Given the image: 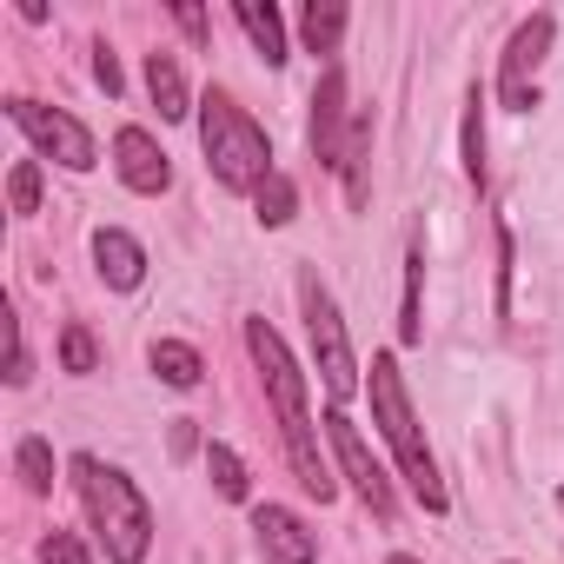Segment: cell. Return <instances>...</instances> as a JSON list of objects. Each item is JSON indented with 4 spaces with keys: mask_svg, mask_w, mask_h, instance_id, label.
Returning a JSON list of instances; mask_svg holds the SVG:
<instances>
[{
    "mask_svg": "<svg viewBox=\"0 0 564 564\" xmlns=\"http://www.w3.org/2000/svg\"><path fill=\"white\" fill-rule=\"evenodd\" d=\"M246 352H252V366H259V379H265L279 438H286V458H293V478H300L319 505H333L339 485H333V465L319 458V432H313V412H306V372L293 366L286 339H279L265 319H246Z\"/></svg>",
    "mask_w": 564,
    "mask_h": 564,
    "instance_id": "6da1fadb",
    "label": "cell"
},
{
    "mask_svg": "<svg viewBox=\"0 0 564 564\" xmlns=\"http://www.w3.org/2000/svg\"><path fill=\"white\" fill-rule=\"evenodd\" d=\"M74 491L87 505V524H94L107 564H147V551H153V505L140 498V485L120 465L80 452L74 458Z\"/></svg>",
    "mask_w": 564,
    "mask_h": 564,
    "instance_id": "7a4b0ae2",
    "label": "cell"
},
{
    "mask_svg": "<svg viewBox=\"0 0 564 564\" xmlns=\"http://www.w3.org/2000/svg\"><path fill=\"white\" fill-rule=\"evenodd\" d=\"M199 147H206V173H213L226 193H259V186L279 173L265 127H259L226 87H213V94L199 100Z\"/></svg>",
    "mask_w": 564,
    "mask_h": 564,
    "instance_id": "3957f363",
    "label": "cell"
},
{
    "mask_svg": "<svg viewBox=\"0 0 564 564\" xmlns=\"http://www.w3.org/2000/svg\"><path fill=\"white\" fill-rule=\"evenodd\" d=\"M372 419H379L386 445L399 452V471H405V485L419 491V505H425V511H445L452 498H445L438 458H432V445H425V432H419V412H412V399H405V372H399L392 352H372Z\"/></svg>",
    "mask_w": 564,
    "mask_h": 564,
    "instance_id": "277c9868",
    "label": "cell"
},
{
    "mask_svg": "<svg viewBox=\"0 0 564 564\" xmlns=\"http://www.w3.org/2000/svg\"><path fill=\"white\" fill-rule=\"evenodd\" d=\"M300 306H306V333H313V352H319V379L333 392V412L359 392V359H352V339H346V319H339V300L333 286L306 265L300 272Z\"/></svg>",
    "mask_w": 564,
    "mask_h": 564,
    "instance_id": "5b68a950",
    "label": "cell"
},
{
    "mask_svg": "<svg viewBox=\"0 0 564 564\" xmlns=\"http://www.w3.org/2000/svg\"><path fill=\"white\" fill-rule=\"evenodd\" d=\"M8 120L47 153V160H61L67 173H87L94 160H100V147H94V133L74 120V113H61V107H41V100H8Z\"/></svg>",
    "mask_w": 564,
    "mask_h": 564,
    "instance_id": "8992f818",
    "label": "cell"
},
{
    "mask_svg": "<svg viewBox=\"0 0 564 564\" xmlns=\"http://www.w3.org/2000/svg\"><path fill=\"white\" fill-rule=\"evenodd\" d=\"M551 34H557V21H551V14H531V21L511 34L505 67H498V94H505V107H511V113H531V107H538L531 74H538V61L551 54Z\"/></svg>",
    "mask_w": 564,
    "mask_h": 564,
    "instance_id": "52a82bcc",
    "label": "cell"
},
{
    "mask_svg": "<svg viewBox=\"0 0 564 564\" xmlns=\"http://www.w3.org/2000/svg\"><path fill=\"white\" fill-rule=\"evenodd\" d=\"M352 107H346V74L326 67L319 87H313V120H306V140H313V160L319 166H346V147H352Z\"/></svg>",
    "mask_w": 564,
    "mask_h": 564,
    "instance_id": "ba28073f",
    "label": "cell"
},
{
    "mask_svg": "<svg viewBox=\"0 0 564 564\" xmlns=\"http://www.w3.org/2000/svg\"><path fill=\"white\" fill-rule=\"evenodd\" d=\"M326 438H333V452H339V465H346L352 491L372 505V518H392V478H386V471H379V458L366 452L359 425H352L346 412H326Z\"/></svg>",
    "mask_w": 564,
    "mask_h": 564,
    "instance_id": "9c48e42d",
    "label": "cell"
},
{
    "mask_svg": "<svg viewBox=\"0 0 564 564\" xmlns=\"http://www.w3.org/2000/svg\"><path fill=\"white\" fill-rule=\"evenodd\" d=\"M252 531H259L265 564H313V557H319V538H313L306 518L286 511V505H252Z\"/></svg>",
    "mask_w": 564,
    "mask_h": 564,
    "instance_id": "30bf717a",
    "label": "cell"
},
{
    "mask_svg": "<svg viewBox=\"0 0 564 564\" xmlns=\"http://www.w3.org/2000/svg\"><path fill=\"white\" fill-rule=\"evenodd\" d=\"M113 166H120V180L133 193H166L173 186V160L160 153V140L147 127H120L113 133Z\"/></svg>",
    "mask_w": 564,
    "mask_h": 564,
    "instance_id": "8fae6325",
    "label": "cell"
},
{
    "mask_svg": "<svg viewBox=\"0 0 564 564\" xmlns=\"http://www.w3.org/2000/svg\"><path fill=\"white\" fill-rule=\"evenodd\" d=\"M94 265H100V279H107L113 293H133L140 279H147V246L133 232H120V226H100L94 232Z\"/></svg>",
    "mask_w": 564,
    "mask_h": 564,
    "instance_id": "7c38bea8",
    "label": "cell"
},
{
    "mask_svg": "<svg viewBox=\"0 0 564 564\" xmlns=\"http://www.w3.org/2000/svg\"><path fill=\"white\" fill-rule=\"evenodd\" d=\"M147 94H153V107H160V120H186L193 113V94H186V74H180V61L160 47V54H147Z\"/></svg>",
    "mask_w": 564,
    "mask_h": 564,
    "instance_id": "4fadbf2b",
    "label": "cell"
},
{
    "mask_svg": "<svg viewBox=\"0 0 564 564\" xmlns=\"http://www.w3.org/2000/svg\"><path fill=\"white\" fill-rule=\"evenodd\" d=\"M232 21L246 28V41L259 47V61H265V67H279V61H286V21H279L272 8H259V0H239V8H232Z\"/></svg>",
    "mask_w": 564,
    "mask_h": 564,
    "instance_id": "5bb4252c",
    "label": "cell"
},
{
    "mask_svg": "<svg viewBox=\"0 0 564 564\" xmlns=\"http://www.w3.org/2000/svg\"><path fill=\"white\" fill-rule=\"evenodd\" d=\"M399 346H425V252H405V306H399Z\"/></svg>",
    "mask_w": 564,
    "mask_h": 564,
    "instance_id": "9a60e30c",
    "label": "cell"
},
{
    "mask_svg": "<svg viewBox=\"0 0 564 564\" xmlns=\"http://www.w3.org/2000/svg\"><path fill=\"white\" fill-rule=\"evenodd\" d=\"M147 359H153L160 386H173V392H193V386H199V372H206V366H199V352H193V346H180V339H153V352H147Z\"/></svg>",
    "mask_w": 564,
    "mask_h": 564,
    "instance_id": "2e32d148",
    "label": "cell"
},
{
    "mask_svg": "<svg viewBox=\"0 0 564 564\" xmlns=\"http://www.w3.org/2000/svg\"><path fill=\"white\" fill-rule=\"evenodd\" d=\"M346 8H339V0H313V8L300 14V34H306V47L313 54H339V41H346Z\"/></svg>",
    "mask_w": 564,
    "mask_h": 564,
    "instance_id": "e0dca14e",
    "label": "cell"
},
{
    "mask_svg": "<svg viewBox=\"0 0 564 564\" xmlns=\"http://www.w3.org/2000/svg\"><path fill=\"white\" fill-rule=\"evenodd\" d=\"M252 206H259V226H286V219L300 213V186H293L286 173H272V180L252 193Z\"/></svg>",
    "mask_w": 564,
    "mask_h": 564,
    "instance_id": "ac0fdd59",
    "label": "cell"
},
{
    "mask_svg": "<svg viewBox=\"0 0 564 564\" xmlns=\"http://www.w3.org/2000/svg\"><path fill=\"white\" fill-rule=\"evenodd\" d=\"M465 180L485 186V94H465Z\"/></svg>",
    "mask_w": 564,
    "mask_h": 564,
    "instance_id": "d6986e66",
    "label": "cell"
},
{
    "mask_svg": "<svg viewBox=\"0 0 564 564\" xmlns=\"http://www.w3.org/2000/svg\"><path fill=\"white\" fill-rule=\"evenodd\" d=\"M366 160H372V120H352V147H346V199L352 206H366V193H372Z\"/></svg>",
    "mask_w": 564,
    "mask_h": 564,
    "instance_id": "ffe728a7",
    "label": "cell"
},
{
    "mask_svg": "<svg viewBox=\"0 0 564 564\" xmlns=\"http://www.w3.org/2000/svg\"><path fill=\"white\" fill-rule=\"evenodd\" d=\"M14 465H21V485H28L34 498H47V491H54V452H47V438H21Z\"/></svg>",
    "mask_w": 564,
    "mask_h": 564,
    "instance_id": "44dd1931",
    "label": "cell"
},
{
    "mask_svg": "<svg viewBox=\"0 0 564 564\" xmlns=\"http://www.w3.org/2000/svg\"><path fill=\"white\" fill-rule=\"evenodd\" d=\"M206 478L219 485V498H246L252 491V478H246V465H239L232 445H206Z\"/></svg>",
    "mask_w": 564,
    "mask_h": 564,
    "instance_id": "7402d4cb",
    "label": "cell"
},
{
    "mask_svg": "<svg viewBox=\"0 0 564 564\" xmlns=\"http://www.w3.org/2000/svg\"><path fill=\"white\" fill-rule=\"evenodd\" d=\"M8 206L28 219V213H41V160H14V173H8Z\"/></svg>",
    "mask_w": 564,
    "mask_h": 564,
    "instance_id": "603a6c76",
    "label": "cell"
},
{
    "mask_svg": "<svg viewBox=\"0 0 564 564\" xmlns=\"http://www.w3.org/2000/svg\"><path fill=\"white\" fill-rule=\"evenodd\" d=\"M61 366H67V372H80V379L100 366V346H94V333H87V326H67V333H61Z\"/></svg>",
    "mask_w": 564,
    "mask_h": 564,
    "instance_id": "cb8c5ba5",
    "label": "cell"
},
{
    "mask_svg": "<svg viewBox=\"0 0 564 564\" xmlns=\"http://www.w3.org/2000/svg\"><path fill=\"white\" fill-rule=\"evenodd\" d=\"M41 564H94V557H87V544L74 531H47L41 538Z\"/></svg>",
    "mask_w": 564,
    "mask_h": 564,
    "instance_id": "d4e9b609",
    "label": "cell"
},
{
    "mask_svg": "<svg viewBox=\"0 0 564 564\" xmlns=\"http://www.w3.org/2000/svg\"><path fill=\"white\" fill-rule=\"evenodd\" d=\"M28 339H21V313L8 306V386H28Z\"/></svg>",
    "mask_w": 564,
    "mask_h": 564,
    "instance_id": "484cf974",
    "label": "cell"
},
{
    "mask_svg": "<svg viewBox=\"0 0 564 564\" xmlns=\"http://www.w3.org/2000/svg\"><path fill=\"white\" fill-rule=\"evenodd\" d=\"M94 80L107 87V100L120 94V61H113V47H94Z\"/></svg>",
    "mask_w": 564,
    "mask_h": 564,
    "instance_id": "4316f807",
    "label": "cell"
},
{
    "mask_svg": "<svg viewBox=\"0 0 564 564\" xmlns=\"http://www.w3.org/2000/svg\"><path fill=\"white\" fill-rule=\"evenodd\" d=\"M173 21H180V28H186L199 47H206V34H213V28H206V14H199V8H173Z\"/></svg>",
    "mask_w": 564,
    "mask_h": 564,
    "instance_id": "83f0119b",
    "label": "cell"
},
{
    "mask_svg": "<svg viewBox=\"0 0 564 564\" xmlns=\"http://www.w3.org/2000/svg\"><path fill=\"white\" fill-rule=\"evenodd\" d=\"M386 564H419V557H405V551H399V557H386Z\"/></svg>",
    "mask_w": 564,
    "mask_h": 564,
    "instance_id": "f1b7e54d",
    "label": "cell"
},
{
    "mask_svg": "<svg viewBox=\"0 0 564 564\" xmlns=\"http://www.w3.org/2000/svg\"><path fill=\"white\" fill-rule=\"evenodd\" d=\"M557 511H564V491H557Z\"/></svg>",
    "mask_w": 564,
    "mask_h": 564,
    "instance_id": "f546056e",
    "label": "cell"
}]
</instances>
